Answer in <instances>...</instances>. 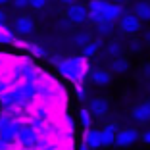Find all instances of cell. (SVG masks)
I'll list each match as a JSON object with an SVG mask.
<instances>
[{
	"mask_svg": "<svg viewBox=\"0 0 150 150\" xmlns=\"http://www.w3.org/2000/svg\"><path fill=\"white\" fill-rule=\"evenodd\" d=\"M88 58L85 56H69V58H64L62 64L58 66V73L66 77V79L73 81L75 85H83L85 77L88 73Z\"/></svg>",
	"mask_w": 150,
	"mask_h": 150,
	"instance_id": "6da1fadb",
	"label": "cell"
},
{
	"mask_svg": "<svg viewBox=\"0 0 150 150\" xmlns=\"http://www.w3.org/2000/svg\"><path fill=\"white\" fill-rule=\"evenodd\" d=\"M46 139H48L46 135H42V133H40L37 127H33V125L29 123V125H23V129L19 131V135H18V139H16V142H18L21 148L37 150L44 141H46Z\"/></svg>",
	"mask_w": 150,
	"mask_h": 150,
	"instance_id": "7a4b0ae2",
	"label": "cell"
},
{
	"mask_svg": "<svg viewBox=\"0 0 150 150\" xmlns=\"http://www.w3.org/2000/svg\"><path fill=\"white\" fill-rule=\"evenodd\" d=\"M23 129L21 117H13L10 114H0V137L8 142H16L19 131Z\"/></svg>",
	"mask_w": 150,
	"mask_h": 150,
	"instance_id": "3957f363",
	"label": "cell"
},
{
	"mask_svg": "<svg viewBox=\"0 0 150 150\" xmlns=\"http://www.w3.org/2000/svg\"><path fill=\"white\" fill-rule=\"evenodd\" d=\"M88 13H91L88 6L79 4V2H73L71 6H67L66 18H67V21H71L73 25H81V23L88 21Z\"/></svg>",
	"mask_w": 150,
	"mask_h": 150,
	"instance_id": "277c9868",
	"label": "cell"
},
{
	"mask_svg": "<svg viewBox=\"0 0 150 150\" xmlns=\"http://www.w3.org/2000/svg\"><path fill=\"white\" fill-rule=\"evenodd\" d=\"M119 31L125 33V35H137L141 31V19L135 13H125L119 19Z\"/></svg>",
	"mask_w": 150,
	"mask_h": 150,
	"instance_id": "5b68a950",
	"label": "cell"
},
{
	"mask_svg": "<svg viewBox=\"0 0 150 150\" xmlns=\"http://www.w3.org/2000/svg\"><path fill=\"white\" fill-rule=\"evenodd\" d=\"M139 139H141V135H139L135 129H131V127L119 129L117 135H115V146H119V148H125V146H131L133 142H137Z\"/></svg>",
	"mask_w": 150,
	"mask_h": 150,
	"instance_id": "8992f818",
	"label": "cell"
},
{
	"mask_svg": "<svg viewBox=\"0 0 150 150\" xmlns=\"http://www.w3.org/2000/svg\"><path fill=\"white\" fill-rule=\"evenodd\" d=\"M88 110H91V114L94 117H104L108 114V110H110V102H108V98L96 96L93 100H88Z\"/></svg>",
	"mask_w": 150,
	"mask_h": 150,
	"instance_id": "52a82bcc",
	"label": "cell"
},
{
	"mask_svg": "<svg viewBox=\"0 0 150 150\" xmlns=\"http://www.w3.org/2000/svg\"><path fill=\"white\" fill-rule=\"evenodd\" d=\"M33 29H35V21H33L29 16H19V18H16V21H13V31L18 33V35H31Z\"/></svg>",
	"mask_w": 150,
	"mask_h": 150,
	"instance_id": "ba28073f",
	"label": "cell"
},
{
	"mask_svg": "<svg viewBox=\"0 0 150 150\" xmlns=\"http://www.w3.org/2000/svg\"><path fill=\"white\" fill-rule=\"evenodd\" d=\"M83 142L88 144L91 150H100L102 148V131L100 129H87L83 135Z\"/></svg>",
	"mask_w": 150,
	"mask_h": 150,
	"instance_id": "9c48e42d",
	"label": "cell"
},
{
	"mask_svg": "<svg viewBox=\"0 0 150 150\" xmlns=\"http://www.w3.org/2000/svg\"><path fill=\"white\" fill-rule=\"evenodd\" d=\"M125 16V10H123V4H115V2H110L108 0V6L104 10V19L106 21H119V19Z\"/></svg>",
	"mask_w": 150,
	"mask_h": 150,
	"instance_id": "30bf717a",
	"label": "cell"
},
{
	"mask_svg": "<svg viewBox=\"0 0 150 150\" xmlns=\"http://www.w3.org/2000/svg\"><path fill=\"white\" fill-rule=\"evenodd\" d=\"M102 131V148H110V146H115V135H117V125L115 123H108L100 129Z\"/></svg>",
	"mask_w": 150,
	"mask_h": 150,
	"instance_id": "8fae6325",
	"label": "cell"
},
{
	"mask_svg": "<svg viewBox=\"0 0 150 150\" xmlns=\"http://www.w3.org/2000/svg\"><path fill=\"white\" fill-rule=\"evenodd\" d=\"M133 119L139 123H148L150 121V102H141L139 106L133 108Z\"/></svg>",
	"mask_w": 150,
	"mask_h": 150,
	"instance_id": "7c38bea8",
	"label": "cell"
},
{
	"mask_svg": "<svg viewBox=\"0 0 150 150\" xmlns=\"http://www.w3.org/2000/svg\"><path fill=\"white\" fill-rule=\"evenodd\" d=\"M91 79H93L94 85H110L112 73L106 69H93L91 71Z\"/></svg>",
	"mask_w": 150,
	"mask_h": 150,
	"instance_id": "4fadbf2b",
	"label": "cell"
},
{
	"mask_svg": "<svg viewBox=\"0 0 150 150\" xmlns=\"http://www.w3.org/2000/svg\"><path fill=\"white\" fill-rule=\"evenodd\" d=\"M133 13L141 21H150V2H137L133 8Z\"/></svg>",
	"mask_w": 150,
	"mask_h": 150,
	"instance_id": "5bb4252c",
	"label": "cell"
},
{
	"mask_svg": "<svg viewBox=\"0 0 150 150\" xmlns=\"http://www.w3.org/2000/svg\"><path fill=\"white\" fill-rule=\"evenodd\" d=\"M102 44H104V40H102V39L91 40V42H88L85 48H81V56H85V58H93V56H96V52L102 48Z\"/></svg>",
	"mask_w": 150,
	"mask_h": 150,
	"instance_id": "9a60e30c",
	"label": "cell"
},
{
	"mask_svg": "<svg viewBox=\"0 0 150 150\" xmlns=\"http://www.w3.org/2000/svg\"><path fill=\"white\" fill-rule=\"evenodd\" d=\"M16 39H18V37H16V31L10 29L6 23H0V44H12Z\"/></svg>",
	"mask_w": 150,
	"mask_h": 150,
	"instance_id": "2e32d148",
	"label": "cell"
},
{
	"mask_svg": "<svg viewBox=\"0 0 150 150\" xmlns=\"http://www.w3.org/2000/svg\"><path fill=\"white\" fill-rule=\"evenodd\" d=\"M129 69V60L123 56H117L112 60V71L114 73H125V71Z\"/></svg>",
	"mask_w": 150,
	"mask_h": 150,
	"instance_id": "e0dca14e",
	"label": "cell"
},
{
	"mask_svg": "<svg viewBox=\"0 0 150 150\" xmlns=\"http://www.w3.org/2000/svg\"><path fill=\"white\" fill-rule=\"evenodd\" d=\"M25 50L31 54V56H35V58H46V50H44L40 44L31 42V40H27V42H25Z\"/></svg>",
	"mask_w": 150,
	"mask_h": 150,
	"instance_id": "ac0fdd59",
	"label": "cell"
},
{
	"mask_svg": "<svg viewBox=\"0 0 150 150\" xmlns=\"http://www.w3.org/2000/svg\"><path fill=\"white\" fill-rule=\"evenodd\" d=\"M93 117H94V115L91 114L88 108H81V110H79V121H81V125H83L85 129H91V125H93Z\"/></svg>",
	"mask_w": 150,
	"mask_h": 150,
	"instance_id": "d6986e66",
	"label": "cell"
},
{
	"mask_svg": "<svg viewBox=\"0 0 150 150\" xmlns=\"http://www.w3.org/2000/svg\"><path fill=\"white\" fill-rule=\"evenodd\" d=\"M71 42H73L75 46H79V48H85V46L91 42V35H88V33H75V35L71 37Z\"/></svg>",
	"mask_w": 150,
	"mask_h": 150,
	"instance_id": "ffe728a7",
	"label": "cell"
},
{
	"mask_svg": "<svg viewBox=\"0 0 150 150\" xmlns=\"http://www.w3.org/2000/svg\"><path fill=\"white\" fill-rule=\"evenodd\" d=\"M112 31H114V23H112V21H102L100 25H96V33L100 35V39H102V37L112 35Z\"/></svg>",
	"mask_w": 150,
	"mask_h": 150,
	"instance_id": "44dd1931",
	"label": "cell"
},
{
	"mask_svg": "<svg viewBox=\"0 0 150 150\" xmlns=\"http://www.w3.org/2000/svg\"><path fill=\"white\" fill-rule=\"evenodd\" d=\"M121 50H123V48H121V44H119L117 40H112V42L106 46V52L110 54L112 58H117V56H121Z\"/></svg>",
	"mask_w": 150,
	"mask_h": 150,
	"instance_id": "7402d4cb",
	"label": "cell"
},
{
	"mask_svg": "<svg viewBox=\"0 0 150 150\" xmlns=\"http://www.w3.org/2000/svg\"><path fill=\"white\" fill-rule=\"evenodd\" d=\"M75 94H77L79 100H87V88L83 85H75Z\"/></svg>",
	"mask_w": 150,
	"mask_h": 150,
	"instance_id": "603a6c76",
	"label": "cell"
},
{
	"mask_svg": "<svg viewBox=\"0 0 150 150\" xmlns=\"http://www.w3.org/2000/svg\"><path fill=\"white\" fill-rule=\"evenodd\" d=\"M29 4H31L33 10H42L44 6L48 4V0H29Z\"/></svg>",
	"mask_w": 150,
	"mask_h": 150,
	"instance_id": "cb8c5ba5",
	"label": "cell"
},
{
	"mask_svg": "<svg viewBox=\"0 0 150 150\" xmlns=\"http://www.w3.org/2000/svg\"><path fill=\"white\" fill-rule=\"evenodd\" d=\"M66 125H67V131H73V129H75V123H73V117H71V115H64V127H66Z\"/></svg>",
	"mask_w": 150,
	"mask_h": 150,
	"instance_id": "d4e9b609",
	"label": "cell"
},
{
	"mask_svg": "<svg viewBox=\"0 0 150 150\" xmlns=\"http://www.w3.org/2000/svg\"><path fill=\"white\" fill-rule=\"evenodd\" d=\"M12 2H13V6H16L18 10H25V8L31 6V4H29V0H12Z\"/></svg>",
	"mask_w": 150,
	"mask_h": 150,
	"instance_id": "484cf974",
	"label": "cell"
},
{
	"mask_svg": "<svg viewBox=\"0 0 150 150\" xmlns=\"http://www.w3.org/2000/svg\"><path fill=\"white\" fill-rule=\"evenodd\" d=\"M13 146H16V142H8V141H4V139L0 137V150H12Z\"/></svg>",
	"mask_w": 150,
	"mask_h": 150,
	"instance_id": "4316f807",
	"label": "cell"
},
{
	"mask_svg": "<svg viewBox=\"0 0 150 150\" xmlns=\"http://www.w3.org/2000/svg\"><path fill=\"white\" fill-rule=\"evenodd\" d=\"M129 48H131V52H139L141 50V40H133Z\"/></svg>",
	"mask_w": 150,
	"mask_h": 150,
	"instance_id": "83f0119b",
	"label": "cell"
},
{
	"mask_svg": "<svg viewBox=\"0 0 150 150\" xmlns=\"http://www.w3.org/2000/svg\"><path fill=\"white\" fill-rule=\"evenodd\" d=\"M141 139H142V142H146V144H150V131H144L141 135Z\"/></svg>",
	"mask_w": 150,
	"mask_h": 150,
	"instance_id": "f1b7e54d",
	"label": "cell"
},
{
	"mask_svg": "<svg viewBox=\"0 0 150 150\" xmlns=\"http://www.w3.org/2000/svg\"><path fill=\"white\" fill-rule=\"evenodd\" d=\"M69 23L71 21H60V23H58V27H60V29H69Z\"/></svg>",
	"mask_w": 150,
	"mask_h": 150,
	"instance_id": "f546056e",
	"label": "cell"
},
{
	"mask_svg": "<svg viewBox=\"0 0 150 150\" xmlns=\"http://www.w3.org/2000/svg\"><path fill=\"white\" fill-rule=\"evenodd\" d=\"M0 23H6V12L0 10Z\"/></svg>",
	"mask_w": 150,
	"mask_h": 150,
	"instance_id": "4dcf8cb0",
	"label": "cell"
},
{
	"mask_svg": "<svg viewBox=\"0 0 150 150\" xmlns=\"http://www.w3.org/2000/svg\"><path fill=\"white\" fill-rule=\"evenodd\" d=\"M60 2H64V4H67V6H71L75 2V0H60Z\"/></svg>",
	"mask_w": 150,
	"mask_h": 150,
	"instance_id": "1f68e13d",
	"label": "cell"
},
{
	"mask_svg": "<svg viewBox=\"0 0 150 150\" xmlns=\"http://www.w3.org/2000/svg\"><path fill=\"white\" fill-rule=\"evenodd\" d=\"M79 150H91V148H88V144H85V142H83V144L79 146Z\"/></svg>",
	"mask_w": 150,
	"mask_h": 150,
	"instance_id": "d6a6232c",
	"label": "cell"
},
{
	"mask_svg": "<svg viewBox=\"0 0 150 150\" xmlns=\"http://www.w3.org/2000/svg\"><path fill=\"white\" fill-rule=\"evenodd\" d=\"M110 2H115V4H125L127 0H110Z\"/></svg>",
	"mask_w": 150,
	"mask_h": 150,
	"instance_id": "836d02e7",
	"label": "cell"
},
{
	"mask_svg": "<svg viewBox=\"0 0 150 150\" xmlns=\"http://www.w3.org/2000/svg\"><path fill=\"white\" fill-rule=\"evenodd\" d=\"M12 0H0V6H6V4H10Z\"/></svg>",
	"mask_w": 150,
	"mask_h": 150,
	"instance_id": "e575fe53",
	"label": "cell"
},
{
	"mask_svg": "<svg viewBox=\"0 0 150 150\" xmlns=\"http://www.w3.org/2000/svg\"><path fill=\"white\" fill-rule=\"evenodd\" d=\"M144 39H146V40H148V42H150V31H148V33H146V35H144Z\"/></svg>",
	"mask_w": 150,
	"mask_h": 150,
	"instance_id": "d590c367",
	"label": "cell"
},
{
	"mask_svg": "<svg viewBox=\"0 0 150 150\" xmlns=\"http://www.w3.org/2000/svg\"><path fill=\"white\" fill-rule=\"evenodd\" d=\"M0 114H2V104H0Z\"/></svg>",
	"mask_w": 150,
	"mask_h": 150,
	"instance_id": "8d00e7d4",
	"label": "cell"
}]
</instances>
